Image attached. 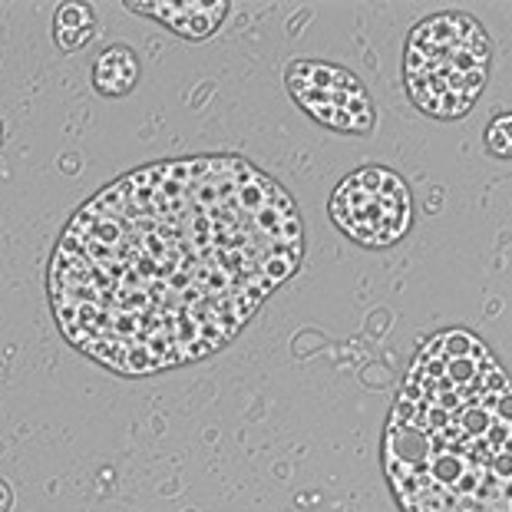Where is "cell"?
<instances>
[{"instance_id":"cell-1","label":"cell","mask_w":512,"mask_h":512,"mask_svg":"<svg viewBox=\"0 0 512 512\" xmlns=\"http://www.w3.org/2000/svg\"><path fill=\"white\" fill-rule=\"evenodd\" d=\"M301 258L298 202L275 176L232 152L162 159L70 215L47 294L70 347L152 377L232 344Z\"/></svg>"},{"instance_id":"cell-2","label":"cell","mask_w":512,"mask_h":512,"mask_svg":"<svg viewBox=\"0 0 512 512\" xmlns=\"http://www.w3.org/2000/svg\"><path fill=\"white\" fill-rule=\"evenodd\" d=\"M380 463L400 512H512V377L483 337L450 328L420 344Z\"/></svg>"},{"instance_id":"cell-3","label":"cell","mask_w":512,"mask_h":512,"mask_svg":"<svg viewBox=\"0 0 512 512\" xmlns=\"http://www.w3.org/2000/svg\"><path fill=\"white\" fill-rule=\"evenodd\" d=\"M486 27L463 10H440L413 24L403 47V90L420 113L463 119L489 80Z\"/></svg>"},{"instance_id":"cell-4","label":"cell","mask_w":512,"mask_h":512,"mask_svg":"<svg viewBox=\"0 0 512 512\" xmlns=\"http://www.w3.org/2000/svg\"><path fill=\"white\" fill-rule=\"evenodd\" d=\"M328 215L361 248H390L413 228V195L400 172L361 166L337 182Z\"/></svg>"},{"instance_id":"cell-5","label":"cell","mask_w":512,"mask_h":512,"mask_svg":"<svg viewBox=\"0 0 512 512\" xmlns=\"http://www.w3.org/2000/svg\"><path fill=\"white\" fill-rule=\"evenodd\" d=\"M288 96L318 126L341 136H367L377 126V110L364 80L341 63L301 57L285 70Z\"/></svg>"},{"instance_id":"cell-6","label":"cell","mask_w":512,"mask_h":512,"mask_svg":"<svg viewBox=\"0 0 512 512\" xmlns=\"http://www.w3.org/2000/svg\"><path fill=\"white\" fill-rule=\"evenodd\" d=\"M133 14H143L166 24L176 37L185 40H205L225 24L228 0H212V4H149V0H129L126 4Z\"/></svg>"},{"instance_id":"cell-7","label":"cell","mask_w":512,"mask_h":512,"mask_svg":"<svg viewBox=\"0 0 512 512\" xmlns=\"http://www.w3.org/2000/svg\"><path fill=\"white\" fill-rule=\"evenodd\" d=\"M139 57L133 53V47H106L93 63V90L100 96H110V100H119V96H129L139 83Z\"/></svg>"},{"instance_id":"cell-8","label":"cell","mask_w":512,"mask_h":512,"mask_svg":"<svg viewBox=\"0 0 512 512\" xmlns=\"http://www.w3.org/2000/svg\"><path fill=\"white\" fill-rule=\"evenodd\" d=\"M96 34V20L93 10L86 4H60L57 14H53V40L63 53H76L83 50L86 43Z\"/></svg>"},{"instance_id":"cell-9","label":"cell","mask_w":512,"mask_h":512,"mask_svg":"<svg viewBox=\"0 0 512 512\" xmlns=\"http://www.w3.org/2000/svg\"><path fill=\"white\" fill-rule=\"evenodd\" d=\"M486 152L496 159H512V113H499L493 116V123L486 126L483 133Z\"/></svg>"},{"instance_id":"cell-10","label":"cell","mask_w":512,"mask_h":512,"mask_svg":"<svg viewBox=\"0 0 512 512\" xmlns=\"http://www.w3.org/2000/svg\"><path fill=\"white\" fill-rule=\"evenodd\" d=\"M0 146H4V123H0Z\"/></svg>"}]
</instances>
